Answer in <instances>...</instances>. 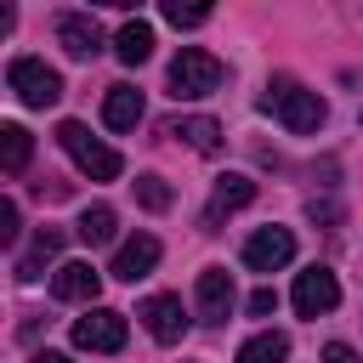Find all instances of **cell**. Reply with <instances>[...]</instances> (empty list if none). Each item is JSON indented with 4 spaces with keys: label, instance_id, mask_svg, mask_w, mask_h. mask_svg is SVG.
Listing matches in <instances>:
<instances>
[{
    "label": "cell",
    "instance_id": "1",
    "mask_svg": "<svg viewBox=\"0 0 363 363\" xmlns=\"http://www.w3.org/2000/svg\"><path fill=\"white\" fill-rule=\"evenodd\" d=\"M261 108H267V113H278L289 136H312V130H323V119H329L323 96H318V91H306L295 74H272V79H267V91H261Z\"/></svg>",
    "mask_w": 363,
    "mask_h": 363
},
{
    "label": "cell",
    "instance_id": "2",
    "mask_svg": "<svg viewBox=\"0 0 363 363\" xmlns=\"http://www.w3.org/2000/svg\"><path fill=\"white\" fill-rule=\"evenodd\" d=\"M221 79H227V68H221L210 51H199V45H182V51L170 57V96H176V102H199V96H210Z\"/></svg>",
    "mask_w": 363,
    "mask_h": 363
},
{
    "label": "cell",
    "instance_id": "3",
    "mask_svg": "<svg viewBox=\"0 0 363 363\" xmlns=\"http://www.w3.org/2000/svg\"><path fill=\"white\" fill-rule=\"evenodd\" d=\"M57 142H62V153H68V159H74L91 182H113V176L125 170V159H119L108 142H96L79 119H62V125H57Z\"/></svg>",
    "mask_w": 363,
    "mask_h": 363
},
{
    "label": "cell",
    "instance_id": "4",
    "mask_svg": "<svg viewBox=\"0 0 363 363\" xmlns=\"http://www.w3.org/2000/svg\"><path fill=\"white\" fill-rule=\"evenodd\" d=\"M6 85H11V96H17L23 108H51V102L62 96V74L45 68L40 57H11V62H6Z\"/></svg>",
    "mask_w": 363,
    "mask_h": 363
},
{
    "label": "cell",
    "instance_id": "5",
    "mask_svg": "<svg viewBox=\"0 0 363 363\" xmlns=\"http://www.w3.org/2000/svg\"><path fill=\"white\" fill-rule=\"evenodd\" d=\"M74 346L79 352H119L125 346V312L91 306L85 318H74Z\"/></svg>",
    "mask_w": 363,
    "mask_h": 363
},
{
    "label": "cell",
    "instance_id": "6",
    "mask_svg": "<svg viewBox=\"0 0 363 363\" xmlns=\"http://www.w3.org/2000/svg\"><path fill=\"white\" fill-rule=\"evenodd\" d=\"M295 261V233L289 227H261V233H250V244H244V267L250 272H278V267H289Z\"/></svg>",
    "mask_w": 363,
    "mask_h": 363
},
{
    "label": "cell",
    "instance_id": "7",
    "mask_svg": "<svg viewBox=\"0 0 363 363\" xmlns=\"http://www.w3.org/2000/svg\"><path fill=\"white\" fill-rule=\"evenodd\" d=\"M335 306H340V284H335L329 267L295 272V312H301V318H323V312H335Z\"/></svg>",
    "mask_w": 363,
    "mask_h": 363
},
{
    "label": "cell",
    "instance_id": "8",
    "mask_svg": "<svg viewBox=\"0 0 363 363\" xmlns=\"http://www.w3.org/2000/svg\"><path fill=\"white\" fill-rule=\"evenodd\" d=\"M136 318L147 323V335H153L159 346H176V340L187 335V312H182L176 295H147V301L136 306Z\"/></svg>",
    "mask_w": 363,
    "mask_h": 363
},
{
    "label": "cell",
    "instance_id": "9",
    "mask_svg": "<svg viewBox=\"0 0 363 363\" xmlns=\"http://www.w3.org/2000/svg\"><path fill=\"white\" fill-rule=\"evenodd\" d=\"M57 45H62L74 62H91V57L102 51V28H96V17H91V11H62V17H57Z\"/></svg>",
    "mask_w": 363,
    "mask_h": 363
},
{
    "label": "cell",
    "instance_id": "10",
    "mask_svg": "<svg viewBox=\"0 0 363 363\" xmlns=\"http://www.w3.org/2000/svg\"><path fill=\"white\" fill-rule=\"evenodd\" d=\"M193 301H199L204 323H227V312H233V272L227 267H204L199 284H193Z\"/></svg>",
    "mask_w": 363,
    "mask_h": 363
},
{
    "label": "cell",
    "instance_id": "11",
    "mask_svg": "<svg viewBox=\"0 0 363 363\" xmlns=\"http://www.w3.org/2000/svg\"><path fill=\"white\" fill-rule=\"evenodd\" d=\"M153 267H159V238H153V233H136V238H125V244L113 250V267H108V272H113L119 284H136V278H147Z\"/></svg>",
    "mask_w": 363,
    "mask_h": 363
},
{
    "label": "cell",
    "instance_id": "12",
    "mask_svg": "<svg viewBox=\"0 0 363 363\" xmlns=\"http://www.w3.org/2000/svg\"><path fill=\"white\" fill-rule=\"evenodd\" d=\"M250 199H255V182H250V176H221L216 193H210V204H204V233H216V227H221L233 210H244Z\"/></svg>",
    "mask_w": 363,
    "mask_h": 363
},
{
    "label": "cell",
    "instance_id": "13",
    "mask_svg": "<svg viewBox=\"0 0 363 363\" xmlns=\"http://www.w3.org/2000/svg\"><path fill=\"white\" fill-rule=\"evenodd\" d=\"M51 289H57V301H96L102 272H96L91 261H62L57 278H51Z\"/></svg>",
    "mask_w": 363,
    "mask_h": 363
},
{
    "label": "cell",
    "instance_id": "14",
    "mask_svg": "<svg viewBox=\"0 0 363 363\" xmlns=\"http://www.w3.org/2000/svg\"><path fill=\"white\" fill-rule=\"evenodd\" d=\"M164 136L187 142L193 153H216V147H221V125H216L210 113H182V119H170V125H164Z\"/></svg>",
    "mask_w": 363,
    "mask_h": 363
},
{
    "label": "cell",
    "instance_id": "15",
    "mask_svg": "<svg viewBox=\"0 0 363 363\" xmlns=\"http://www.w3.org/2000/svg\"><path fill=\"white\" fill-rule=\"evenodd\" d=\"M57 255H62V233H57V227H40V233H34V244H28V255H17V267H11V272H17V284H34Z\"/></svg>",
    "mask_w": 363,
    "mask_h": 363
},
{
    "label": "cell",
    "instance_id": "16",
    "mask_svg": "<svg viewBox=\"0 0 363 363\" xmlns=\"http://www.w3.org/2000/svg\"><path fill=\"white\" fill-rule=\"evenodd\" d=\"M102 119H108V130H136V119H142V91H136V85H108Z\"/></svg>",
    "mask_w": 363,
    "mask_h": 363
},
{
    "label": "cell",
    "instance_id": "17",
    "mask_svg": "<svg viewBox=\"0 0 363 363\" xmlns=\"http://www.w3.org/2000/svg\"><path fill=\"white\" fill-rule=\"evenodd\" d=\"M28 159H34V136L23 125H0V170L6 176H23Z\"/></svg>",
    "mask_w": 363,
    "mask_h": 363
},
{
    "label": "cell",
    "instance_id": "18",
    "mask_svg": "<svg viewBox=\"0 0 363 363\" xmlns=\"http://www.w3.org/2000/svg\"><path fill=\"white\" fill-rule=\"evenodd\" d=\"M284 357H289V335L284 329H261V335H250L238 346L233 363H284Z\"/></svg>",
    "mask_w": 363,
    "mask_h": 363
},
{
    "label": "cell",
    "instance_id": "19",
    "mask_svg": "<svg viewBox=\"0 0 363 363\" xmlns=\"http://www.w3.org/2000/svg\"><path fill=\"white\" fill-rule=\"evenodd\" d=\"M113 51H119V62H130V68H136V62H147V57H153V28H147L142 17H136V23H125V28L113 34Z\"/></svg>",
    "mask_w": 363,
    "mask_h": 363
},
{
    "label": "cell",
    "instance_id": "20",
    "mask_svg": "<svg viewBox=\"0 0 363 363\" xmlns=\"http://www.w3.org/2000/svg\"><path fill=\"white\" fill-rule=\"evenodd\" d=\"M74 233H79L85 244H113V233H119V216H113V204H85Z\"/></svg>",
    "mask_w": 363,
    "mask_h": 363
},
{
    "label": "cell",
    "instance_id": "21",
    "mask_svg": "<svg viewBox=\"0 0 363 363\" xmlns=\"http://www.w3.org/2000/svg\"><path fill=\"white\" fill-rule=\"evenodd\" d=\"M159 11H164V23H176V28H204V23H210V6H182V0H164Z\"/></svg>",
    "mask_w": 363,
    "mask_h": 363
},
{
    "label": "cell",
    "instance_id": "22",
    "mask_svg": "<svg viewBox=\"0 0 363 363\" xmlns=\"http://www.w3.org/2000/svg\"><path fill=\"white\" fill-rule=\"evenodd\" d=\"M136 199H142L147 210H170V187H164V176H136Z\"/></svg>",
    "mask_w": 363,
    "mask_h": 363
},
{
    "label": "cell",
    "instance_id": "23",
    "mask_svg": "<svg viewBox=\"0 0 363 363\" xmlns=\"http://www.w3.org/2000/svg\"><path fill=\"white\" fill-rule=\"evenodd\" d=\"M17 233H23L17 204H11V199H0V244H17Z\"/></svg>",
    "mask_w": 363,
    "mask_h": 363
},
{
    "label": "cell",
    "instance_id": "24",
    "mask_svg": "<svg viewBox=\"0 0 363 363\" xmlns=\"http://www.w3.org/2000/svg\"><path fill=\"white\" fill-rule=\"evenodd\" d=\"M267 312H278V289H255L250 295V318H267Z\"/></svg>",
    "mask_w": 363,
    "mask_h": 363
},
{
    "label": "cell",
    "instance_id": "25",
    "mask_svg": "<svg viewBox=\"0 0 363 363\" xmlns=\"http://www.w3.org/2000/svg\"><path fill=\"white\" fill-rule=\"evenodd\" d=\"M323 363H363V357H357L346 340H329V346H323Z\"/></svg>",
    "mask_w": 363,
    "mask_h": 363
},
{
    "label": "cell",
    "instance_id": "26",
    "mask_svg": "<svg viewBox=\"0 0 363 363\" xmlns=\"http://www.w3.org/2000/svg\"><path fill=\"white\" fill-rule=\"evenodd\" d=\"M306 216H312V221H340V204H329V199H312V204H306Z\"/></svg>",
    "mask_w": 363,
    "mask_h": 363
},
{
    "label": "cell",
    "instance_id": "27",
    "mask_svg": "<svg viewBox=\"0 0 363 363\" xmlns=\"http://www.w3.org/2000/svg\"><path fill=\"white\" fill-rule=\"evenodd\" d=\"M28 363H68V357H62V352H34Z\"/></svg>",
    "mask_w": 363,
    "mask_h": 363
}]
</instances>
